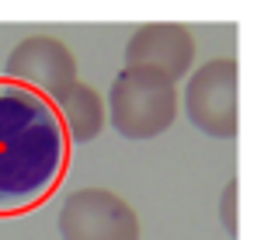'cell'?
Segmentation results:
<instances>
[{"mask_svg": "<svg viewBox=\"0 0 254 240\" xmlns=\"http://www.w3.org/2000/svg\"><path fill=\"white\" fill-rule=\"evenodd\" d=\"M60 240H139L136 209L112 188H77L63 198Z\"/></svg>", "mask_w": 254, "mask_h": 240, "instance_id": "cell-4", "label": "cell"}, {"mask_svg": "<svg viewBox=\"0 0 254 240\" xmlns=\"http://www.w3.org/2000/svg\"><path fill=\"white\" fill-rule=\"evenodd\" d=\"M70 146L49 98L0 80V216L42 205L66 174Z\"/></svg>", "mask_w": 254, "mask_h": 240, "instance_id": "cell-1", "label": "cell"}, {"mask_svg": "<svg viewBox=\"0 0 254 240\" xmlns=\"http://www.w3.org/2000/svg\"><path fill=\"white\" fill-rule=\"evenodd\" d=\"M56 112L63 119V129L70 136V143H91L101 136L105 122H108V105L101 101V94L91 84H77L66 98L56 101Z\"/></svg>", "mask_w": 254, "mask_h": 240, "instance_id": "cell-7", "label": "cell"}, {"mask_svg": "<svg viewBox=\"0 0 254 240\" xmlns=\"http://www.w3.org/2000/svg\"><path fill=\"white\" fill-rule=\"evenodd\" d=\"M126 66H150L167 73L174 84L191 70L195 60V39L185 25H143L129 35L126 53H122Z\"/></svg>", "mask_w": 254, "mask_h": 240, "instance_id": "cell-6", "label": "cell"}, {"mask_svg": "<svg viewBox=\"0 0 254 240\" xmlns=\"http://www.w3.org/2000/svg\"><path fill=\"white\" fill-rule=\"evenodd\" d=\"M4 73H7V80L49 98L53 105L60 98H66L80 84L77 80V56L56 35H28V39H21L11 49V56L4 63Z\"/></svg>", "mask_w": 254, "mask_h": 240, "instance_id": "cell-5", "label": "cell"}, {"mask_svg": "<svg viewBox=\"0 0 254 240\" xmlns=\"http://www.w3.org/2000/svg\"><path fill=\"white\" fill-rule=\"evenodd\" d=\"M178 119V84L150 66H122L108 91V122L122 139L164 136Z\"/></svg>", "mask_w": 254, "mask_h": 240, "instance_id": "cell-2", "label": "cell"}, {"mask_svg": "<svg viewBox=\"0 0 254 240\" xmlns=\"http://www.w3.org/2000/svg\"><path fill=\"white\" fill-rule=\"evenodd\" d=\"M237 195H240V181L230 178L226 188H223V195H219V223H223V230H226L230 237H237V219H240V212H237Z\"/></svg>", "mask_w": 254, "mask_h": 240, "instance_id": "cell-8", "label": "cell"}, {"mask_svg": "<svg viewBox=\"0 0 254 240\" xmlns=\"http://www.w3.org/2000/svg\"><path fill=\"white\" fill-rule=\"evenodd\" d=\"M237 91H240V66L233 56L205 60L185 84V115L188 122L212 136L233 139L237 136Z\"/></svg>", "mask_w": 254, "mask_h": 240, "instance_id": "cell-3", "label": "cell"}]
</instances>
